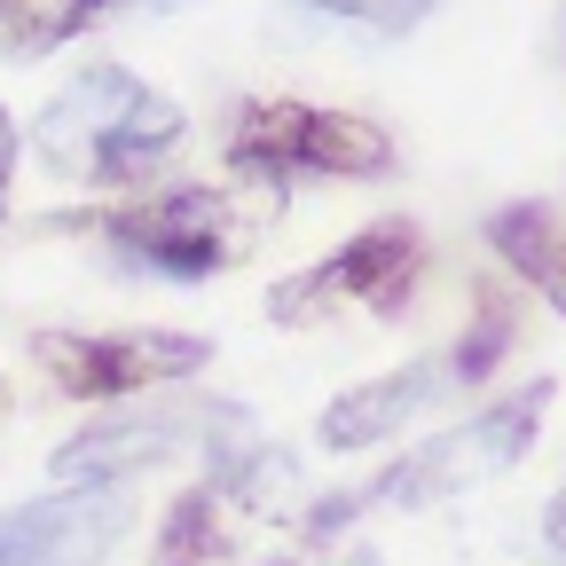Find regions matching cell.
<instances>
[{
  "label": "cell",
  "mask_w": 566,
  "mask_h": 566,
  "mask_svg": "<svg viewBox=\"0 0 566 566\" xmlns=\"http://www.w3.org/2000/svg\"><path fill=\"white\" fill-rule=\"evenodd\" d=\"M551 394H558V386L535 378V386H520V394H504V401L472 409L464 424H449V433L417 441L401 464H386V480H370L363 495H354V512H370V504H441V495H464V488H480V480H495V472H512V464L535 449V433H543Z\"/></svg>",
  "instance_id": "3"
},
{
  "label": "cell",
  "mask_w": 566,
  "mask_h": 566,
  "mask_svg": "<svg viewBox=\"0 0 566 566\" xmlns=\"http://www.w3.org/2000/svg\"><path fill=\"white\" fill-rule=\"evenodd\" d=\"M103 0H0V48H9L17 63L32 55H55L63 40H80L95 24Z\"/></svg>",
  "instance_id": "11"
},
{
  "label": "cell",
  "mask_w": 566,
  "mask_h": 566,
  "mask_svg": "<svg viewBox=\"0 0 566 566\" xmlns=\"http://www.w3.org/2000/svg\"><path fill=\"white\" fill-rule=\"evenodd\" d=\"M134 9H189V0H134Z\"/></svg>",
  "instance_id": "17"
},
{
  "label": "cell",
  "mask_w": 566,
  "mask_h": 566,
  "mask_svg": "<svg viewBox=\"0 0 566 566\" xmlns=\"http://www.w3.org/2000/svg\"><path fill=\"white\" fill-rule=\"evenodd\" d=\"M488 244H495V260H504L520 283H535V292L566 315V221L551 205H504L488 221Z\"/></svg>",
  "instance_id": "10"
},
{
  "label": "cell",
  "mask_w": 566,
  "mask_h": 566,
  "mask_svg": "<svg viewBox=\"0 0 566 566\" xmlns=\"http://www.w3.org/2000/svg\"><path fill=\"white\" fill-rule=\"evenodd\" d=\"M221 488H189L181 504L166 512V535H158V566H212L221 558Z\"/></svg>",
  "instance_id": "12"
},
{
  "label": "cell",
  "mask_w": 566,
  "mask_h": 566,
  "mask_svg": "<svg viewBox=\"0 0 566 566\" xmlns=\"http://www.w3.org/2000/svg\"><path fill=\"white\" fill-rule=\"evenodd\" d=\"M346 566H378V558H370V551H354V558H346Z\"/></svg>",
  "instance_id": "19"
},
{
  "label": "cell",
  "mask_w": 566,
  "mask_h": 566,
  "mask_svg": "<svg viewBox=\"0 0 566 566\" xmlns=\"http://www.w3.org/2000/svg\"><path fill=\"white\" fill-rule=\"evenodd\" d=\"M111 252L142 275H166V283H205L252 252L260 221L229 197V189H166L150 205H126L103 221Z\"/></svg>",
  "instance_id": "4"
},
{
  "label": "cell",
  "mask_w": 566,
  "mask_h": 566,
  "mask_svg": "<svg viewBox=\"0 0 566 566\" xmlns=\"http://www.w3.org/2000/svg\"><path fill=\"white\" fill-rule=\"evenodd\" d=\"M9 401H17V394H9V378H0V424H9Z\"/></svg>",
  "instance_id": "18"
},
{
  "label": "cell",
  "mask_w": 566,
  "mask_h": 566,
  "mask_svg": "<svg viewBox=\"0 0 566 566\" xmlns=\"http://www.w3.org/2000/svg\"><path fill=\"white\" fill-rule=\"evenodd\" d=\"M229 166L275 205L292 174H331V181H386L394 174V134L363 111H315V103H244L229 126Z\"/></svg>",
  "instance_id": "2"
},
{
  "label": "cell",
  "mask_w": 566,
  "mask_h": 566,
  "mask_svg": "<svg viewBox=\"0 0 566 566\" xmlns=\"http://www.w3.org/2000/svg\"><path fill=\"white\" fill-rule=\"evenodd\" d=\"M212 409L221 401H197V409H142V417H103V424H87V433H71L63 449H55V480L63 488H118L126 472H142V464H158V457H174L181 441H197L205 424H212Z\"/></svg>",
  "instance_id": "8"
},
{
  "label": "cell",
  "mask_w": 566,
  "mask_h": 566,
  "mask_svg": "<svg viewBox=\"0 0 566 566\" xmlns=\"http://www.w3.org/2000/svg\"><path fill=\"white\" fill-rule=\"evenodd\" d=\"M32 150L63 181L134 189L181 150V103L158 95L150 80H134L126 63H95L32 118Z\"/></svg>",
  "instance_id": "1"
},
{
  "label": "cell",
  "mask_w": 566,
  "mask_h": 566,
  "mask_svg": "<svg viewBox=\"0 0 566 566\" xmlns=\"http://www.w3.org/2000/svg\"><path fill=\"white\" fill-rule=\"evenodd\" d=\"M307 9L323 17H354V24H370V32H409L433 0H307Z\"/></svg>",
  "instance_id": "14"
},
{
  "label": "cell",
  "mask_w": 566,
  "mask_h": 566,
  "mask_svg": "<svg viewBox=\"0 0 566 566\" xmlns=\"http://www.w3.org/2000/svg\"><path fill=\"white\" fill-rule=\"evenodd\" d=\"M543 543H551V558H566V495H551V512H543Z\"/></svg>",
  "instance_id": "16"
},
{
  "label": "cell",
  "mask_w": 566,
  "mask_h": 566,
  "mask_svg": "<svg viewBox=\"0 0 566 566\" xmlns=\"http://www.w3.org/2000/svg\"><path fill=\"white\" fill-rule=\"evenodd\" d=\"M417 260H424V244H417L409 221H370L363 237H346L331 260L283 275L275 292H268V323L307 331V323H331V315H346V307L401 315V300L417 292Z\"/></svg>",
  "instance_id": "5"
},
{
  "label": "cell",
  "mask_w": 566,
  "mask_h": 566,
  "mask_svg": "<svg viewBox=\"0 0 566 566\" xmlns=\"http://www.w3.org/2000/svg\"><path fill=\"white\" fill-rule=\"evenodd\" d=\"M441 394H457V370H449V354H424V363H401V370H386V378H370V386L338 394V401L323 409V424H315V441H323L331 457H354V449L401 433V424H409L417 409H433Z\"/></svg>",
  "instance_id": "9"
},
{
  "label": "cell",
  "mask_w": 566,
  "mask_h": 566,
  "mask_svg": "<svg viewBox=\"0 0 566 566\" xmlns=\"http://www.w3.org/2000/svg\"><path fill=\"white\" fill-rule=\"evenodd\" d=\"M17 150H24V142H17V118H9V111H0V212H9V181H17Z\"/></svg>",
  "instance_id": "15"
},
{
  "label": "cell",
  "mask_w": 566,
  "mask_h": 566,
  "mask_svg": "<svg viewBox=\"0 0 566 566\" xmlns=\"http://www.w3.org/2000/svg\"><path fill=\"white\" fill-rule=\"evenodd\" d=\"M205 354H212V346H205L197 331H103V338L40 331V338H32V363H40V378H48L63 401H126V394L197 378Z\"/></svg>",
  "instance_id": "6"
},
{
  "label": "cell",
  "mask_w": 566,
  "mask_h": 566,
  "mask_svg": "<svg viewBox=\"0 0 566 566\" xmlns=\"http://www.w3.org/2000/svg\"><path fill=\"white\" fill-rule=\"evenodd\" d=\"M134 520L126 488H55L0 512V566H103Z\"/></svg>",
  "instance_id": "7"
},
{
  "label": "cell",
  "mask_w": 566,
  "mask_h": 566,
  "mask_svg": "<svg viewBox=\"0 0 566 566\" xmlns=\"http://www.w3.org/2000/svg\"><path fill=\"white\" fill-rule=\"evenodd\" d=\"M504 338H512V323H504V307H488L464 338H457V354H449V370H457V386H480L495 363H504Z\"/></svg>",
  "instance_id": "13"
}]
</instances>
